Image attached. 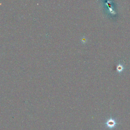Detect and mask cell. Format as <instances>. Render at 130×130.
Masks as SVG:
<instances>
[{
    "label": "cell",
    "instance_id": "obj_1",
    "mask_svg": "<svg viewBox=\"0 0 130 130\" xmlns=\"http://www.w3.org/2000/svg\"><path fill=\"white\" fill-rule=\"evenodd\" d=\"M117 124V123L116 121L112 118H110L108 120L106 123H105V124L107 127L110 129H113V128H114L116 126Z\"/></svg>",
    "mask_w": 130,
    "mask_h": 130
},
{
    "label": "cell",
    "instance_id": "obj_2",
    "mask_svg": "<svg viewBox=\"0 0 130 130\" xmlns=\"http://www.w3.org/2000/svg\"><path fill=\"white\" fill-rule=\"evenodd\" d=\"M119 66L118 67H117L118 70V71H122V67L121 66Z\"/></svg>",
    "mask_w": 130,
    "mask_h": 130
}]
</instances>
